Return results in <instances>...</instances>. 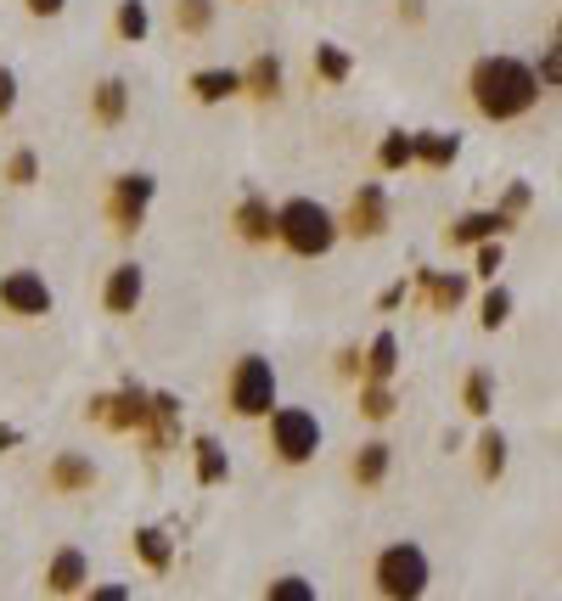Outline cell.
<instances>
[{
  "label": "cell",
  "mask_w": 562,
  "mask_h": 601,
  "mask_svg": "<svg viewBox=\"0 0 562 601\" xmlns=\"http://www.w3.org/2000/svg\"><path fill=\"white\" fill-rule=\"evenodd\" d=\"M467 90H473V108H478L484 118H495V124L523 118L528 108L540 102V79H535V68H528V62H517V57H478Z\"/></svg>",
  "instance_id": "obj_1"
},
{
  "label": "cell",
  "mask_w": 562,
  "mask_h": 601,
  "mask_svg": "<svg viewBox=\"0 0 562 601\" xmlns=\"http://www.w3.org/2000/svg\"><path fill=\"white\" fill-rule=\"evenodd\" d=\"M338 220L326 203H315V197H287V203L276 209V242L287 253H299V259H321V253H333L338 242Z\"/></svg>",
  "instance_id": "obj_2"
},
{
  "label": "cell",
  "mask_w": 562,
  "mask_h": 601,
  "mask_svg": "<svg viewBox=\"0 0 562 601\" xmlns=\"http://www.w3.org/2000/svg\"><path fill=\"white\" fill-rule=\"evenodd\" d=\"M427 579H434V567H427V551L416 540H394L377 551V567H372V585L383 601H422L427 596Z\"/></svg>",
  "instance_id": "obj_3"
},
{
  "label": "cell",
  "mask_w": 562,
  "mask_h": 601,
  "mask_svg": "<svg viewBox=\"0 0 562 601\" xmlns=\"http://www.w3.org/2000/svg\"><path fill=\"white\" fill-rule=\"evenodd\" d=\"M271 450L287 461V466H304V461H315L321 455V416L315 411H304V405H276L271 416Z\"/></svg>",
  "instance_id": "obj_4"
},
{
  "label": "cell",
  "mask_w": 562,
  "mask_h": 601,
  "mask_svg": "<svg viewBox=\"0 0 562 601\" xmlns=\"http://www.w3.org/2000/svg\"><path fill=\"white\" fill-rule=\"evenodd\" d=\"M230 411L259 422V416H271L276 411V365L264 360V354H242L237 365H230Z\"/></svg>",
  "instance_id": "obj_5"
},
{
  "label": "cell",
  "mask_w": 562,
  "mask_h": 601,
  "mask_svg": "<svg viewBox=\"0 0 562 601\" xmlns=\"http://www.w3.org/2000/svg\"><path fill=\"white\" fill-rule=\"evenodd\" d=\"M152 197H158V180L152 175H118L113 180V191H108V214H113V230H141V220H147V209H152Z\"/></svg>",
  "instance_id": "obj_6"
},
{
  "label": "cell",
  "mask_w": 562,
  "mask_h": 601,
  "mask_svg": "<svg viewBox=\"0 0 562 601\" xmlns=\"http://www.w3.org/2000/svg\"><path fill=\"white\" fill-rule=\"evenodd\" d=\"M51 304H57V298H51L40 271H7V276H0V310H7V315L40 321V315H51Z\"/></svg>",
  "instance_id": "obj_7"
},
{
  "label": "cell",
  "mask_w": 562,
  "mask_h": 601,
  "mask_svg": "<svg viewBox=\"0 0 562 601\" xmlns=\"http://www.w3.org/2000/svg\"><path fill=\"white\" fill-rule=\"evenodd\" d=\"M90 416L113 427V433H141L147 427V388L141 383H124V393H102L90 399Z\"/></svg>",
  "instance_id": "obj_8"
},
{
  "label": "cell",
  "mask_w": 562,
  "mask_h": 601,
  "mask_svg": "<svg viewBox=\"0 0 562 601\" xmlns=\"http://www.w3.org/2000/svg\"><path fill=\"white\" fill-rule=\"evenodd\" d=\"M141 298H147V271H141V264H136V259L113 264V271H108V287H102L108 315H136Z\"/></svg>",
  "instance_id": "obj_9"
},
{
  "label": "cell",
  "mask_w": 562,
  "mask_h": 601,
  "mask_svg": "<svg viewBox=\"0 0 562 601\" xmlns=\"http://www.w3.org/2000/svg\"><path fill=\"white\" fill-rule=\"evenodd\" d=\"M344 225L354 230V237H383V230H388V191H383L377 180H366V186L354 191Z\"/></svg>",
  "instance_id": "obj_10"
},
{
  "label": "cell",
  "mask_w": 562,
  "mask_h": 601,
  "mask_svg": "<svg viewBox=\"0 0 562 601\" xmlns=\"http://www.w3.org/2000/svg\"><path fill=\"white\" fill-rule=\"evenodd\" d=\"M90 585V556L79 551V546H62L51 562H46V590L51 596H74V590H85Z\"/></svg>",
  "instance_id": "obj_11"
},
{
  "label": "cell",
  "mask_w": 562,
  "mask_h": 601,
  "mask_svg": "<svg viewBox=\"0 0 562 601\" xmlns=\"http://www.w3.org/2000/svg\"><path fill=\"white\" fill-rule=\"evenodd\" d=\"M46 478H51L57 494H90V489H96V461L79 455V450H62V455L51 461Z\"/></svg>",
  "instance_id": "obj_12"
},
{
  "label": "cell",
  "mask_w": 562,
  "mask_h": 601,
  "mask_svg": "<svg viewBox=\"0 0 562 601\" xmlns=\"http://www.w3.org/2000/svg\"><path fill=\"white\" fill-rule=\"evenodd\" d=\"M512 220L495 214V209H478V214H461L450 225V248H473V242H489V237H507Z\"/></svg>",
  "instance_id": "obj_13"
},
{
  "label": "cell",
  "mask_w": 562,
  "mask_h": 601,
  "mask_svg": "<svg viewBox=\"0 0 562 601\" xmlns=\"http://www.w3.org/2000/svg\"><path fill=\"white\" fill-rule=\"evenodd\" d=\"M394 372H400V338H394V331H377V338L366 343V354H360V377L366 383H394Z\"/></svg>",
  "instance_id": "obj_14"
},
{
  "label": "cell",
  "mask_w": 562,
  "mask_h": 601,
  "mask_svg": "<svg viewBox=\"0 0 562 601\" xmlns=\"http://www.w3.org/2000/svg\"><path fill=\"white\" fill-rule=\"evenodd\" d=\"M237 237L242 242H276V209L264 197H242L237 203Z\"/></svg>",
  "instance_id": "obj_15"
},
{
  "label": "cell",
  "mask_w": 562,
  "mask_h": 601,
  "mask_svg": "<svg viewBox=\"0 0 562 601\" xmlns=\"http://www.w3.org/2000/svg\"><path fill=\"white\" fill-rule=\"evenodd\" d=\"M191 96H197V102H209V108H220V102H230V96H242V74L237 68H197L191 74Z\"/></svg>",
  "instance_id": "obj_16"
},
{
  "label": "cell",
  "mask_w": 562,
  "mask_h": 601,
  "mask_svg": "<svg viewBox=\"0 0 562 601\" xmlns=\"http://www.w3.org/2000/svg\"><path fill=\"white\" fill-rule=\"evenodd\" d=\"M411 152H416V163H427V170H450V163L461 158V136H445V129H416Z\"/></svg>",
  "instance_id": "obj_17"
},
{
  "label": "cell",
  "mask_w": 562,
  "mask_h": 601,
  "mask_svg": "<svg viewBox=\"0 0 562 601\" xmlns=\"http://www.w3.org/2000/svg\"><path fill=\"white\" fill-rule=\"evenodd\" d=\"M90 113H96V124H124V113H129V85L124 79H102L96 85V96H90Z\"/></svg>",
  "instance_id": "obj_18"
},
{
  "label": "cell",
  "mask_w": 562,
  "mask_h": 601,
  "mask_svg": "<svg viewBox=\"0 0 562 601\" xmlns=\"http://www.w3.org/2000/svg\"><path fill=\"white\" fill-rule=\"evenodd\" d=\"M388 461H394V445H383V439L360 445V455H354V484H360V489H377V484L388 478Z\"/></svg>",
  "instance_id": "obj_19"
},
{
  "label": "cell",
  "mask_w": 562,
  "mask_h": 601,
  "mask_svg": "<svg viewBox=\"0 0 562 601\" xmlns=\"http://www.w3.org/2000/svg\"><path fill=\"white\" fill-rule=\"evenodd\" d=\"M191 455H197V484H225L230 478V455H225L220 439H209V433L191 445Z\"/></svg>",
  "instance_id": "obj_20"
},
{
  "label": "cell",
  "mask_w": 562,
  "mask_h": 601,
  "mask_svg": "<svg viewBox=\"0 0 562 601\" xmlns=\"http://www.w3.org/2000/svg\"><path fill=\"white\" fill-rule=\"evenodd\" d=\"M113 28H118V40H124V46H141V40L152 35V7H147V0H118Z\"/></svg>",
  "instance_id": "obj_21"
},
{
  "label": "cell",
  "mask_w": 562,
  "mask_h": 601,
  "mask_svg": "<svg viewBox=\"0 0 562 601\" xmlns=\"http://www.w3.org/2000/svg\"><path fill=\"white\" fill-rule=\"evenodd\" d=\"M242 90L248 96H276L282 90V57H271V51L253 57L248 68H242Z\"/></svg>",
  "instance_id": "obj_22"
},
{
  "label": "cell",
  "mask_w": 562,
  "mask_h": 601,
  "mask_svg": "<svg viewBox=\"0 0 562 601\" xmlns=\"http://www.w3.org/2000/svg\"><path fill=\"white\" fill-rule=\"evenodd\" d=\"M422 287H427V298H434V310H455L461 298H467V276L461 271H422Z\"/></svg>",
  "instance_id": "obj_23"
},
{
  "label": "cell",
  "mask_w": 562,
  "mask_h": 601,
  "mask_svg": "<svg viewBox=\"0 0 562 601\" xmlns=\"http://www.w3.org/2000/svg\"><path fill=\"white\" fill-rule=\"evenodd\" d=\"M136 556H141L147 567H158V574H163V567L175 562V540H170L163 528H136Z\"/></svg>",
  "instance_id": "obj_24"
},
{
  "label": "cell",
  "mask_w": 562,
  "mask_h": 601,
  "mask_svg": "<svg viewBox=\"0 0 562 601\" xmlns=\"http://www.w3.org/2000/svg\"><path fill=\"white\" fill-rule=\"evenodd\" d=\"M461 405H467L473 416H489L495 411V372H467V383H461Z\"/></svg>",
  "instance_id": "obj_25"
},
{
  "label": "cell",
  "mask_w": 562,
  "mask_h": 601,
  "mask_svg": "<svg viewBox=\"0 0 562 601\" xmlns=\"http://www.w3.org/2000/svg\"><path fill=\"white\" fill-rule=\"evenodd\" d=\"M349 68H354V57H349L344 46H333V40H321V46H315V74H321L326 85H344Z\"/></svg>",
  "instance_id": "obj_26"
},
{
  "label": "cell",
  "mask_w": 562,
  "mask_h": 601,
  "mask_svg": "<svg viewBox=\"0 0 562 601\" xmlns=\"http://www.w3.org/2000/svg\"><path fill=\"white\" fill-rule=\"evenodd\" d=\"M175 28L180 35H209L214 28V0H175Z\"/></svg>",
  "instance_id": "obj_27"
},
{
  "label": "cell",
  "mask_w": 562,
  "mask_h": 601,
  "mask_svg": "<svg viewBox=\"0 0 562 601\" xmlns=\"http://www.w3.org/2000/svg\"><path fill=\"white\" fill-rule=\"evenodd\" d=\"M377 163H383L388 175L411 170V163H416V152H411V136H405V129H388V136H383V147H377Z\"/></svg>",
  "instance_id": "obj_28"
},
{
  "label": "cell",
  "mask_w": 562,
  "mask_h": 601,
  "mask_svg": "<svg viewBox=\"0 0 562 601\" xmlns=\"http://www.w3.org/2000/svg\"><path fill=\"white\" fill-rule=\"evenodd\" d=\"M478 461H484V478H501V473H507V433H501V427H484Z\"/></svg>",
  "instance_id": "obj_29"
},
{
  "label": "cell",
  "mask_w": 562,
  "mask_h": 601,
  "mask_svg": "<svg viewBox=\"0 0 562 601\" xmlns=\"http://www.w3.org/2000/svg\"><path fill=\"white\" fill-rule=\"evenodd\" d=\"M478 321H484V331L507 326V321H512V292H507V287H489L484 304H478Z\"/></svg>",
  "instance_id": "obj_30"
},
{
  "label": "cell",
  "mask_w": 562,
  "mask_h": 601,
  "mask_svg": "<svg viewBox=\"0 0 562 601\" xmlns=\"http://www.w3.org/2000/svg\"><path fill=\"white\" fill-rule=\"evenodd\" d=\"M7 180H12V186H35V180H40V152H35V147H17V152L7 158Z\"/></svg>",
  "instance_id": "obj_31"
},
{
  "label": "cell",
  "mask_w": 562,
  "mask_h": 601,
  "mask_svg": "<svg viewBox=\"0 0 562 601\" xmlns=\"http://www.w3.org/2000/svg\"><path fill=\"white\" fill-rule=\"evenodd\" d=\"M264 601H315V585H310L304 574H282V579H271Z\"/></svg>",
  "instance_id": "obj_32"
},
{
  "label": "cell",
  "mask_w": 562,
  "mask_h": 601,
  "mask_svg": "<svg viewBox=\"0 0 562 601\" xmlns=\"http://www.w3.org/2000/svg\"><path fill=\"white\" fill-rule=\"evenodd\" d=\"M360 411H366L372 422H388L394 416V388L388 383H366L360 388Z\"/></svg>",
  "instance_id": "obj_33"
},
{
  "label": "cell",
  "mask_w": 562,
  "mask_h": 601,
  "mask_svg": "<svg viewBox=\"0 0 562 601\" xmlns=\"http://www.w3.org/2000/svg\"><path fill=\"white\" fill-rule=\"evenodd\" d=\"M535 79H540V90H557V85H562V46H557V40L540 51V68H535Z\"/></svg>",
  "instance_id": "obj_34"
},
{
  "label": "cell",
  "mask_w": 562,
  "mask_h": 601,
  "mask_svg": "<svg viewBox=\"0 0 562 601\" xmlns=\"http://www.w3.org/2000/svg\"><path fill=\"white\" fill-rule=\"evenodd\" d=\"M507 264V248H501V237H489V242H478V276H489L495 281V271Z\"/></svg>",
  "instance_id": "obj_35"
},
{
  "label": "cell",
  "mask_w": 562,
  "mask_h": 601,
  "mask_svg": "<svg viewBox=\"0 0 562 601\" xmlns=\"http://www.w3.org/2000/svg\"><path fill=\"white\" fill-rule=\"evenodd\" d=\"M528 203H535V191H528V186L517 180V186H507V203H501V209H495V214H507V220H517V214H523Z\"/></svg>",
  "instance_id": "obj_36"
},
{
  "label": "cell",
  "mask_w": 562,
  "mask_h": 601,
  "mask_svg": "<svg viewBox=\"0 0 562 601\" xmlns=\"http://www.w3.org/2000/svg\"><path fill=\"white\" fill-rule=\"evenodd\" d=\"M12 108H17V74L0 68V118H12Z\"/></svg>",
  "instance_id": "obj_37"
},
{
  "label": "cell",
  "mask_w": 562,
  "mask_h": 601,
  "mask_svg": "<svg viewBox=\"0 0 562 601\" xmlns=\"http://www.w3.org/2000/svg\"><path fill=\"white\" fill-rule=\"evenodd\" d=\"M23 7H28V17H62L68 0H23Z\"/></svg>",
  "instance_id": "obj_38"
},
{
  "label": "cell",
  "mask_w": 562,
  "mask_h": 601,
  "mask_svg": "<svg viewBox=\"0 0 562 601\" xmlns=\"http://www.w3.org/2000/svg\"><path fill=\"white\" fill-rule=\"evenodd\" d=\"M85 601H129V585H90Z\"/></svg>",
  "instance_id": "obj_39"
},
{
  "label": "cell",
  "mask_w": 562,
  "mask_h": 601,
  "mask_svg": "<svg viewBox=\"0 0 562 601\" xmlns=\"http://www.w3.org/2000/svg\"><path fill=\"white\" fill-rule=\"evenodd\" d=\"M405 304V281H394L388 292H383V310H400Z\"/></svg>",
  "instance_id": "obj_40"
},
{
  "label": "cell",
  "mask_w": 562,
  "mask_h": 601,
  "mask_svg": "<svg viewBox=\"0 0 562 601\" xmlns=\"http://www.w3.org/2000/svg\"><path fill=\"white\" fill-rule=\"evenodd\" d=\"M338 372H344V377L360 372V349H344V354H338Z\"/></svg>",
  "instance_id": "obj_41"
},
{
  "label": "cell",
  "mask_w": 562,
  "mask_h": 601,
  "mask_svg": "<svg viewBox=\"0 0 562 601\" xmlns=\"http://www.w3.org/2000/svg\"><path fill=\"white\" fill-rule=\"evenodd\" d=\"M17 439H23V433H17V427H0V450H12Z\"/></svg>",
  "instance_id": "obj_42"
}]
</instances>
